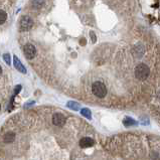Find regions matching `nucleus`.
<instances>
[{
  "label": "nucleus",
  "instance_id": "a211bd4d",
  "mask_svg": "<svg viewBox=\"0 0 160 160\" xmlns=\"http://www.w3.org/2000/svg\"><path fill=\"white\" fill-rule=\"evenodd\" d=\"M0 109H1V105H0Z\"/></svg>",
  "mask_w": 160,
  "mask_h": 160
},
{
  "label": "nucleus",
  "instance_id": "423d86ee",
  "mask_svg": "<svg viewBox=\"0 0 160 160\" xmlns=\"http://www.w3.org/2000/svg\"><path fill=\"white\" fill-rule=\"evenodd\" d=\"M95 141L90 137H84L80 140L79 142V145H80L81 148H89V147H92L94 146Z\"/></svg>",
  "mask_w": 160,
  "mask_h": 160
},
{
  "label": "nucleus",
  "instance_id": "f3484780",
  "mask_svg": "<svg viewBox=\"0 0 160 160\" xmlns=\"http://www.w3.org/2000/svg\"><path fill=\"white\" fill-rule=\"evenodd\" d=\"M2 74V68H1V66H0V75Z\"/></svg>",
  "mask_w": 160,
  "mask_h": 160
},
{
  "label": "nucleus",
  "instance_id": "dca6fc26",
  "mask_svg": "<svg viewBox=\"0 0 160 160\" xmlns=\"http://www.w3.org/2000/svg\"><path fill=\"white\" fill-rule=\"evenodd\" d=\"M81 44H82V45L86 44V39H82V40H81Z\"/></svg>",
  "mask_w": 160,
  "mask_h": 160
},
{
  "label": "nucleus",
  "instance_id": "f257e3e1",
  "mask_svg": "<svg viewBox=\"0 0 160 160\" xmlns=\"http://www.w3.org/2000/svg\"><path fill=\"white\" fill-rule=\"evenodd\" d=\"M150 74L149 67L145 64H139L135 69V77L140 81H143L148 78Z\"/></svg>",
  "mask_w": 160,
  "mask_h": 160
},
{
  "label": "nucleus",
  "instance_id": "ddd939ff",
  "mask_svg": "<svg viewBox=\"0 0 160 160\" xmlns=\"http://www.w3.org/2000/svg\"><path fill=\"white\" fill-rule=\"evenodd\" d=\"M42 5H43V0H33L32 6L34 8H40Z\"/></svg>",
  "mask_w": 160,
  "mask_h": 160
},
{
  "label": "nucleus",
  "instance_id": "39448f33",
  "mask_svg": "<svg viewBox=\"0 0 160 160\" xmlns=\"http://www.w3.org/2000/svg\"><path fill=\"white\" fill-rule=\"evenodd\" d=\"M20 30L22 31H26L29 30V29L32 27L33 25V21L30 17H27V16H23L22 18L20 19Z\"/></svg>",
  "mask_w": 160,
  "mask_h": 160
},
{
  "label": "nucleus",
  "instance_id": "0eeeda50",
  "mask_svg": "<svg viewBox=\"0 0 160 160\" xmlns=\"http://www.w3.org/2000/svg\"><path fill=\"white\" fill-rule=\"evenodd\" d=\"M16 140V134L13 132H8L3 136V142L5 144H11Z\"/></svg>",
  "mask_w": 160,
  "mask_h": 160
},
{
  "label": "nucleus",
  "instance_id": "7ed1b4c3",
  "mask_svg": "<svg viewBox=\"0 0 160 160\" xmlns=\"http://www.w3.org/2000/svg\"><path fill=\"white\" fill-rule=\"evenodd\" d=\"M23 53L27 60H32L36 54V49H35L34 45H32L31 43H27L23 47Z\"/></svg>",
  "mask_w": 160,
  "mask_h": 160
},
{
  "label": "nucleus",
  "instance_id": "9d476101",
  "mask_svg": "<svg viewBox=\"0 0 160 160\" xmlns=\"http://www.w3.org/2000/svg\"><path fill=\"white\" fill-rule=\"evenodd\" d=\"M81 114H82L84 117L88 118V119H91L92 118V114H91V111L87 108H84V109L81 110Z\"/></svg>",
  "mask_w": 160,
  "mask_h": 160
},
{
  "label": "nucleus",
  "instance_id": "2eb2a0df",
  "mask_svg": "<svg viewBox=\"0 0 160 160\" xmlns=\"http://www.w3.org/2000/svg\"><path fill=\"white\" fill-rule=\"evenodd\" d=\"M91 36H92L93 41H94V42H95V41H96V36H95V33L93 32V31H92V32H91Z\"/></svg>",
  "mask_w": 160,
  "mask_h": 160
},
{
  "label": "nucleus",
  "instance_id": "6e6552de",
  "mask_svg": "<svg viewBox=\"0 0 160 160\" xmlns=\"http://www.w3.org/2000/svg\"><path fill=\"white\" fill-rule=\"evenodd\" d=\"M13 61H14V67H15V69H16L18 72L22 73V74H26V69H25L24 66L21 64V62L19 61V58H17L16 56H13Z\"/></svg>",
  "mask_w": 160,
  "mask_h": 160
},
{
  "label": "nucleus",
  "instance_id": "f03ea898",
  "mask_svg": "<svg viewBox=\"0 0 160 160\" xmlns=\"http://www.w3.org/2000/svg\"><path fill=\"white\" fill-rule=\"evenodd\" d=\"M92 92L98 98H104L107 95V88L102 82H95L92 85Z\"/></svg>",
  "mask_w": 160,
  "mask_h": 160
},
{
  "label": "nucleus",
  "instance_id": "9b49d317",
  "mask_svg": "<svg viewBox=\"0 0 160 160\" xmlns=\"http://www.w3.org/2000/svg\"><path fill=\"white\" fill-rule=\"evenodd\" d=\"M68 107L70 108V109L75 110V111H78V110L80 109V105H79L78 103H76V102H69L68 103Z\"/></svg>",
  "mask_w": 160,
  "mask_h": 160
},
{
  "label": "nucleus",
  "instance_id": "f8f14e48",
  "mask_svg": "<svg viewBox=\"0 0 160 160\" xmlns=\"http://www.w3.org/2000/svg\"><path fill=\"white\" fill-rule=\"evenodd\" d=\"M6 18H7L6 12L3 10H0V24H3L5 22V20H6Z\"/></svg>",
  "mask_w": 160,
  "mask_h": 160
},
{
  "label": "nucleus",
  "instance_id": "1a4fd4ad",
  "mask_svg": "<svg viewBox=\"0 0 160 160\" xmlns=\"http://www.w3.org/2000/svg\"><path fill=\"white\" fill-rule=\"evenodd\" d=\"M123 124L126 126V127H131V126L137 125V122L135 120H133L132 118L130 117H126L125 119L123 120Z\"/></svg>",
  "mask_w": 160,
  "mask_h": 160
},
{
  "label": "nucleus",
  "instance_id": "4468645a",
  "mask_svg": "<svg viewBox=\"0 0 160 160\" xmlns=\"http://www.w3.org/2000/svg\"><path fill=\"white\" fill-rule=\"evenodd\" d=\"M3 58H4L5 63H6L8 66H10L11 64V58H10V54H8V53H4L3 54Z\"/></svg>",
  "mask_w": 160,
  "mask_h": 160
},
{
  "label": "nucleus",
  "instance_id": "20e7f679",
  "mask_svg": "<svg viewBox=\"0 0 160 160\" xmlns=\"http://www.w3.org/2000/svg\"><path fill=\"white\" fill-rule=\"evenodd\" d=\"M51 121H52V124L54 126H58V127H63V126L66 124L67 118H66V116L63 115V114L56 113V114H53Z\"/></svg>",
  "mask_w": 160,
  "mask_h": 160
}]
</instances>
